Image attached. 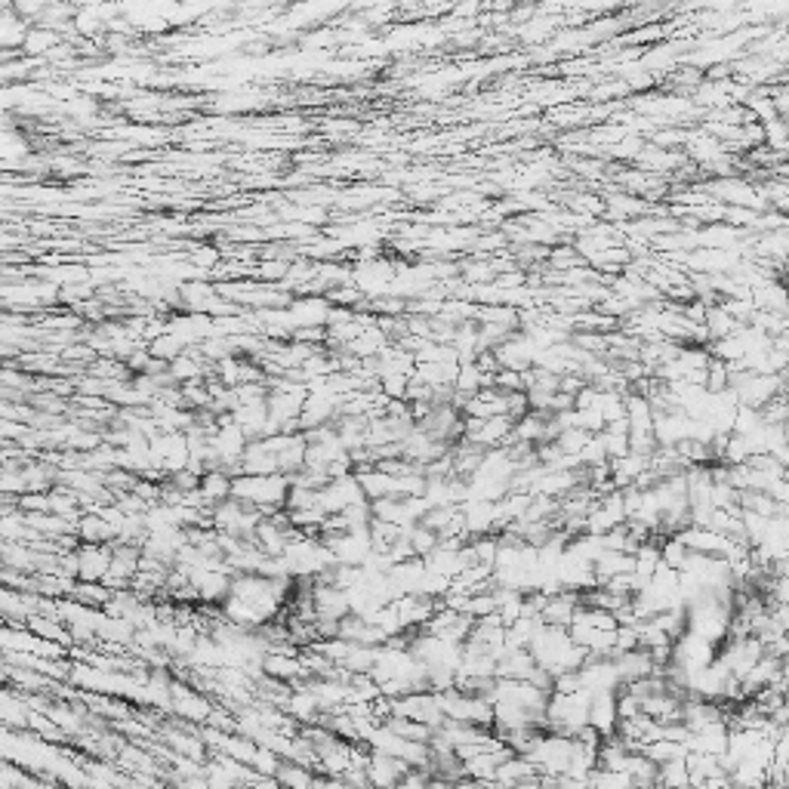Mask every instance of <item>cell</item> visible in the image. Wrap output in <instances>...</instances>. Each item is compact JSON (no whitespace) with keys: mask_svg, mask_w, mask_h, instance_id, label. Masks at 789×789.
Wrapping results in <instances>:
<instances>
[{"mask_svg":"<svg viewBox=\"0 0 789 789\" xmlns=\"http://www.w3.org/2000/svg\"><path fill=\"white\" fill-rule=\"evenodd\" d=\"M589 725L601 734V737H614L620 727V712H617V694H599L592 697L589 707Z\"/></svg>","mask_w":789,"mask_h":789,"instance_id":"cell-6","label":"cell"},{"mask_svg":"<svg viewBox=\"0 0 789 789\" xmlns=\"http://www.w3.org/2000/svg\"><path fill=\"white\" fill-rule=\"evenodd\" d=\"M232 487H235V475L226 469H210L201 475V494L213 509H216L219 503L232 500Z\"/></svg>","mask_w":789,"mask_h":789,"instance_id":"cell-8","label":"cell"},{"mask_svg":"<svg viewBox=\"0 0 789 789\" xmlns=\"http://www.w3.org/2000/svg\"><path fill=\"white\" fill-rule=\"evenodd\" d=\"M534 777H540V771H537V765H534L531 758H527V755H509L500 768H496L494 784L496 786H515V784H521V780H534Z\"/></svg>","mask_w":789,"mask_h":789,"instance_id":"cell-9","label":"cell"},{"mask_svg":"<svg viewBox=\"0 0 789 789\" xmlns=\"http://www.w3.org/2000/svg\"><path fill=\"white\" fill-rule=\"evenodd\" d=\"M694 777L691 768H688V758H676V762L660 765V774H657V789H691Z\"/></svg>","mask_w":789,"mask_h":789,"instance_id":"cell-13","label":"cell"},{"mask_svg":"<svg viewBox=\"0 0 789 789\" xmlns=\"http://www.w3.org/2000/svg\"><path fill=\"white\" fill-rule=\"evenodd\" d=\"M290 487H293L290 475H235L232 496L237 503L253 505L263 515H274V512L287 509Z\"/></svg>","mask_w":789,"mask_h":789,"instance_id":"cell-1","label":"cell"},{"mask_svg":"<svg viewBox=\"0 0 789 789\" xmlns=\"http://www.w3.org/2000/svg\"><path fill=\"white\" fill-rule=\"evenodd\" d=\"M213 709H216V703L207 697L201 688H195L191 681L186 678H173V703H170V712L176 718H182V722L195 725L201 722L207 725L213 716Z\"/></svg>","mask_w":789,"mask_h":789,"instance_id":"cell-2","label":"cell"},{"mask_svg":"<svg viewBox=\"0 0 789 789\" xmlns=\"http://www.w3.org/2000/svg\"><path fill=\"white\" fill-rule=\"evenodd\" d=\"M632 758V749L626 746L623 740L617 737H604L601 746H599V768L604 771H626V765H630Z\"/></svg>","mask_w":789,"mask_h":789,"instance_id":"cell-11","label":"cell"},{"mask_svg":"<svg viewBox=\"0 0 789 789\" xmlns=\"http://www.w3.org/2000/svg\"><path fill=\"white\" fill-rule=\"evenodd\" d=\"M78 540L81 543H118V531L105 515L99 512H83L78 521Z\"/></svg>","mask_w":789,"mask_h":789,"instance_id":"cell-7","label":"cell"},{"mask_svg":"<svg viewBox=\"0 0 789 789\" xmlns=\"http://www.w3.org/2000/svg\"><path fill=\"white\" fill-rule=\"evenodd\" d=\"M413 768L408 762H401V758L395 755H386V753H377V749H370V758H367V784H370L373 789H389L395 786L398 780L408 777Z\"/></svg>","mask_w":789,"mask_h":789,"instance_id":"cell-5","label":"cell"},{"mask_svg":"<svg viewBox=\"0 0 789 789\" xmlns=\"http://www.w3.org/2000/svg\"><path fill=\"white\" fill-rule=\"evenodd\" d=\"M500 789H543V777L521 780V784H515V786H500Z\"/></svg>","mask_w":789,"mask_h":789,"instance_id":"cell-17","label":"cell"},{"mask_svg":"<svg viewBox=\"0 0 789 789\" xmlns=\"http://www.w3.org/2000/svg\"><path fill=\"white\" fill-rule=\"evenodd\" d=\"M592 789H632L630 784V774L626 771H604V768H595V774L589 777Z\"/></svg>","mask_w":789,"mask_h":789,"instance_id":"cell-16","label":"cell"},{"mask_svg":"<svg viewBox=\"0 0 789 789\" xmlns=\"http://www.w3.org/2000/svg\"><path fill=\"white\" fill-rule=\"evenodd\" d=\"M111 543H81L78 546V580L81 583H105L111 573Z\"/></svg>","mask_w":789,"mask_h":789,"instance_id":"cell-4","label":"cell"},{"mask_svg":"<svg viewBox=\"0 0 789 789\" xmlns=\"http://www.w3.org/2000/svg\"><path fill=\"white\" fill-rule=\"evenodd\" d=\"M111 595H114V589H109L105 583H81V580H78V586H74L72 599L81 601V604H87V608L105 611V608H109V601H111Z\"/></svg>","mask_w":789,"mask_h":789,"instance_id":"cell-14","label":"cell"},{"mask_svg":"<svg viewBox=\"0 0 789 789\" xmlns=\"http://www.w3.org/2000/svg\"><path fill=\"white\" fill-rule=\"evenodd\" d=\"M274 777H278L281 789H315L318 771L309 768V765H300V762H281V768Z\"/></svg>","mask_w":789,"mask_h":789,"instance_id":"cell-10","label":"cell"},{"mask_svg":"<svg viewBox=\"0 0 789 789\" xmlns=\"http://www.w3.org/2000/svg\"><path fill=\"white\" fill-rule=\"evenodd\" d=\"M626 774H630L632 789H657V774H660V765H654L648 755L632 753L630 765H626Z\"/></svg>","mask_w":789,"mask_h":789,"instance_id":"cell-12","label":"cell"},{"mask_svg":"<svg viewBox=\"0 0 789 789\" xmlns=\"http://www.w3.org/2000/svg\"><path fill=\"white\" fill-rule=\"evenodd\" d=\"M641 755H648L654 765H666V762H676V758H688V746L685 743H676V740H654L641 749Z\"/></svg>","mask_w":789,"mask_h":789,"instance_id":"cell-15","label":"cell"},{"mask_svg":"<svg viewBox=\"0 0 789 789\" xmlns=\"http://www.w3.org/2000/svg\"><path fill=\"white\" fill-rule=\"evenodd\" d=\"M734 789H765V786H734Z\"/></svg>","mask_w":789,"mask_h":789,"instance_id":"cell-18","label":"cell"},{"mask_svg":"<svg viewBox=\"0 0 789 789\" xmlns=\"http://www.w3.org/2000/svg\"><path fill=\"white\" fill-rule=\"evenodd\" d=\"M364 500L367 496H364L361 481H358L355 472L342 475V478H333L324 490H318V505L327 512V515H340V512H346L349 505L364 503Z\"/></svg>","mask_w":789,"mask_h":789,"instance_id":"cell-3","label":"cell"}]
</instances>
